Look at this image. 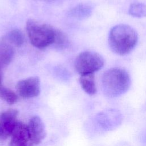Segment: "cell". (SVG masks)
Wrapping results in <instances>:
<instances>
[{
  "mask_svg": "<svg viewBox=\"0 0 146 146\" xmlns=\"http://www.w3.org/2000/svg\"><path fill=\"white\" fill-rule=\"evenodd\" d=\"M137 40V31L127 25H117L109 33V46L112 52L119 55L129 53L136 46Z\"/></svg>",
  "mask_w": 146,
  "mask_h": 146,
  "instance_id": "obj_1",
  "label": "cell"
},
{
  "mask_svg": "<svg viewBox=\"0 0 146 146\" xmlns=\"http://www.w3.org/2000/svg\"><path fill=\"white\" fill-rule=\"evenodd\" d=\"M102 84L104 93L108 97L115 98L128 91L131 85V78L125 70L112 68L103 74Z\"/></svg>",
  "mask_w": 146,
  "mask_h": 146,
  "instance_id": "obj_2",
  "label": "cell"
},
{
  "mask_svg": "<svg viewBox=\"0 0 146 146\" xmlns=\"http://www.w3.org/2000/svg\"><path fill=\"white\" fill-rule=\"evenodd\" d=\"M26 28L29 40L34 47L44 48L53 44L55 29L52 26L34 19H29Z\"/></svg>",
  "mask_w": 146,
  "mask_h": 146,
  "instance_id": "obj_3",
  "label": "cell"
},
{
  "mask_svg": "<svg viewBox=\"0 0 146 146\" xmlns=\"http://www.w3.org/2000/svg\"><path fill=\"white\" fill-rule=\"evenodd\" d=\"M104 64V59L98 52L86 51L80 53L75 61V68L80 75L94 74Z\"/></svg>",
  "mask_w": 146,
  "mask_h": 146,
  "instance_id": "obj_4",
  "label": "cell"
},
{
  "mask_svg": "<svg viewBox=\"0 0 146 146\" xmlns=\"http://www.w3.org/2000/svg\"><path fill=\"white\" fill-rule=\"evenodd\" d=\"M18 95L23 98L38 96L40 92V82L38 76H31L19 80L16 85Z\"/></svg>",
  "mask_w": 146,
  "mask_h": 146,
  "instance_id": "obj_5",
  "label": "cell"
},
{
  "mask_svg": "<svg viewBox=\"0 0 146 146\" xmlns=\"http://www.w3.org/2000/svg\"><path fill=\"white\" fill-rule=\"evenodd\" d=\"M18 111L10 109L0 114V138L6 139L11 136L18 120Z\"/></svg>",
  "mask_w": 146,
  "mask_h": 146,
  "instance_id": "obj_6",
  "label": "cell"
},
{
  "mask_svg": "<svg viewBox=\"0 0 146 146\" xmlns=\"http://www.w3.org/2000/svg\"><path fill=\"white\" fill-rule=\"evenodd\" d=\"M29 136L34 145L40 144L46 136L44 123L40 117L34 116L30 119L27 125Z\"/></svg>",
  "mask_w": 146,
  "mask_h": 146,
  "instance_id": "obj_7",
  "label": "cell"
},
{
  "mask_svg": "<svg viewBox=\"0 0 146 146\" xmlns=\"http://www.w3.org/2000/svg\"><path fill=\"white\" fill-rule=\"evenodd\" d=\"M10 146H33L30 139L27 125L18 121L11 136Z\"/></svg>",
  "mask_w": 146,
  "mask_h": 146,
  "instance_id": "obj_8",
  "label": "cell"
},
{
  "mask_svg": "<svg viewBox=\"0 0 146 146\" xmlns=\"http://www.w3.org/2000/svg\"><path fill=\"white\" fill-rule=\"evenodd\" d=\"M93 7L88 3L79 4L68 11V15L77 19H84L91 16Z\"/></svg>",
  "mask_w": 146,
  "mask_h": 146,
  "instance_id": "obj_9",
  "label": "cell"
},
{
  "mask_svg": "<svg viewBox=\"0 0 146 146\" xmlns=\"http://www.w3.org/2000/svg\"><path fill=\"white\" fill-rule=\"evenodd\" d=\"M14 55V50L10 43L2 40L0 43V66L2 68L9 65Z\"/></svg>",
  "mask_w": 146,
  "mask_h": 146,
  "instance_id": "obj_10",
  "label": "cell"
},
{
  "mask_svg": "<svg viewBox=\"0 0 146 146\" xmlns=\"http://www.w3.org/2000/svg\"><path fill=\"white\" fill-rule=\"evenodd\" d=\"M79 82L82 89L90 95H94L96 92L94 74L80 75Z\"/></svg>",
  "mask_w": 146,
  "mask_h": 146,
  "instance_id": "obj_11",
  "label": "cell"
},
{
  "mask_svg": "<svg viewBox=\"0 0 146 146\" xmlns=\"http://www.w3.org/2000/svg\"><path fill=\"white\" fill-rule=\"evenodd\" d=\"M3 40L16 47L21 46L24 43V36L19 29H13L10 31Z\"/></svg>",
  "mask_w": 146,
  "mask_h": 146,
  "instance_id": "obj_12",
  "label": "cell"
},
{
  "mask_svg": "<svg viewBox=\"0 0 146 146\" xmlns=\"http://www.w3.org/2000/svg\"><path fill=\"white\" fill-rule=\"evenodd\" d=\"M0 98L10 105L16 103L18 100V95L11 89L0 85Z\"/></svg>",
  "mask_w": 146,
  "mask_h": 146,
  "instance_id": "obj_13",
  "label": "cell"
},
{
  "mask_svg": "<svg viewBox=\"0 0 146 146\" xmlns=\"http://www.w3.org/2000/svg\"><path fill=\"white\" fill-rule=\"evenodd\" d=\"M69 44V40L67 35L59 30L55 29V37L53 43L55 48L60 50H64L68 47Z\"/></svg>",
  "mask_w": 146,
  "mask_h": 146,
  "instance_id": "obj_14",
  "label": "cell"
},
{
  "mask_svg": "<svg viewBox=\"0 0 146 146\" xmlns=\"http://www.w3.org/2000/svg\"><path fill=\"white\" fill-rule=\"evenodd\" d=\"M130 15L136 18L146 17V5L142 3H132L128 9Z\"/></svg>",
  "mask_w": 146,
  "mask_h": 146,
  "instance_id": "obj_15",
  "label": "cell"
},
{
  "mask_svg": "<svg viewBox=\"0 0 146 146\" xmlns=\"http://www.w3.org/2000/svg\"><path fill=\"white\" fill-rule=\"evenodd\" d=\"M2 67L0 66V85L2 84Z\"/></svg>",
  "mask_w": 146,
  "mask_h": 146,
  "instance_id": "obj_16",
  "label": "cell"
},
{
  "mask_svg": "<svg viewBox=\"0 0 146 146\" xmlns=\"http://www.w3.org/2000/svg\"><path fill=\"white\" fill-rule=\"evenodd\" d=\"M42 1H52L54 0H42Z\"/></svg>",
  "mask_w": 146,
  "mask_h": 146,
  "instance_id": "obj_17",
  "label": "cell"
}]
</instances>
